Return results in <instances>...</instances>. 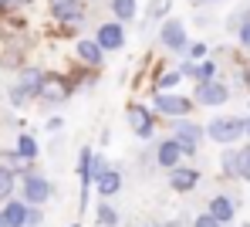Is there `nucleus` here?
I'll list each match as a JSON object with an SVG mask.
<instances>
[{
    "instance_id": "nucleus-39",
    "label": "nucleus",
    "mask_w": 250,
    "mask_h": 227,
    "mask_svg": "<svg viewBox=\"0 0 250 227\" xmlns=\"http://www.w3.org/2000/svg\"><path fill=\"white\" fill-rule=\"evenodd\" d=\"M3 10H7V3H3V0H0V14H3Z\"/></svg>"
},
{
    "instance_id": "nucleus-5",
    "label": "nucleus",
    "mask_w": 250,
    "mask_h": 227,
    "mask_svg": "<svg viewBox=\"0 0 250 227\" xmlns=\"http://www.w3.org/2000/svg\"><path fill=\"white\" fill-rule=\"evenodd\" d=\"M169 139L179 146L183 156H193L196 146H200V139H203V129H200L196 122H189V119H176V129H172V136H169Z\"/></svg>"
},
{
    "instance_id": "nucleus-2",
    "label": "nucleus",
    "mask_w": 250,
    "mask_h": 227,
    "mask_svg": "<svg viewBox=\"0 0 250 227\" xmlns=\"http://www.w3.org/2000/svg\"><path fill=\"white\" fill-rule=\"evenodd\" d=\"M91 183H95V190H98V197H115L119 190H122V173L119 170H112L102 156H95V163H91Z\"/></svg>"
},
{
    "instance_id": "nucleus-24",
    "label": "nucleus",
    "mask_w": 250,
    "mask_h": 227,
    "mask_svg": "<svg viewBox=\"0 0 250 227\" xmlns=\"http://www.w3.org/2000/svg\"><path fill=\"white\" fill-rule=\"evenodd\" d=\"M98 224L102 227H119V210L112 204H98Z\"/></svg>"
},
{
    "instance_id": "nucleus-23",
    "label": "nucleus",
    "mask_w": 250,
    "mask_h": 227,
    "mask_svg": "<svg viewBox=\"0 0 250 227\" xmlns=\"http://www.w3.org/2000/svg\"><path fill=\"white\" fill-rule=\"evenodd\" d=\"M216 78V65L213 61H196V71H193V82L203 85V82H213Z\"/></svg>"
},
{
    "instance_id": "nucleus-37",
    "label": "nucleus",
    "mask_w": 250,
    "mask_h": 227,
    "mask_svg": "<svg viewBox=\"0 0 250 227\" xmlns=\"http://www.w3.org/2000/svg\"><path fill=\"white\" fill-rule=\"evenodd\" d=\"M244 136H250V119H247V126H244Z\"/></svg>"
},
{
    "instance_id": "nucleus-26",
    "label": "nucleus",
    "mask_w": 250,
    "mask_h": 227,
    "mask_svg": "<svg viewBox=\"0 0 250 227\" xmlns=\"http://www.w3.org/2000/svg\"><path fill=\"white\" fill-rule=\"evenodd\" d=\"M237 177H244V180H250V146H244V149H237Z\"/></svg>"
},
{
    "instance_id": "nucleus-19",
    "label": "nucleus",
    "mask_w": 250,
    "mask_h": 227,
    "mask_svg": "<svg viewBox=\"0 0 250 227\" xmlns=\"http://www.w3.org/2000/svg\"><path fill=\"white\" fill-rule=\"evenodd\" d=\"M14 149H17V156H21V159H27V163H34V159H38V153H41V146H38L34 133H21Z\"/></svg>"
},
{
    "instance_id": "nucleus-30",
    "label": "nucleus",
    "mask_w": 250,
    "mask_h": 227,
    "mask_svg": "<svg viewBox=\"0 0 250 227\" xmlns=\"http://www.w3.org/2000/svg\"><path fill=\"white\" fill-rule=\"evenodd\" d=\"M223 170H227V177H237V153L233 149L223 153Z\"/></svg>"
},
{
    "instance_id": "nucleus-14",
    "label": "nucleus",
    "mask_w": 250,
    "mask_h": 227,
    "mask_svg": "<svg viewBox=\"0 0 250 227\" xmlns=\"http://www.w3.org/2000/svg\"><path fill=\"white\" fill-rule=\"evenodd\" d=\"M51 14H54L58 24H82V21H84V3H82V0H68V3L51 7Z\"/></svg>"
},
{
    "instance_id": "nucleus-10",
    "label": "nucleus",
    "mask_w": 250,
    "mask_h": 227,
    "mask_svg": "<svg viewBox=\"0 0 250 227\" xmlns=\"http://www.w3.org/2000/svg\"><path fill=\"white\" fill-rule=\"evenodd\" d=\"M200 105H223L227 98H230V91H227V85L223 82H203V85H196V95H193Z\"/></svg>"
},
{
    "instance_id": "nucleus-18",
    "label": "nucleus",
    "mask_w": 250,
    "mask_h": 227,
    "mask_svg": "<svg viewBox=\"0 0 250 227\" xmlns=\"http://www.w3.org/2000/svg\"><path fill=\"white\" fill-rule=\"evenodd\" d=\"M179 156H183V153H179V146H176L172 139H163V142L156 146V163H159L163 170H176V166H179Z\"/></svg>"
},
{
    "instance_id": "nucleus-12",
    "label": "nucleus",
    "mask_w": 250,
    "mask_h": 227,
    "mask_svg": "<svg viewBox=\"0 0 250 227\" xmlns=\"http://www.w3.org/2000/svg\"><path fill=\"white\" fill-rule=\"evenodd\" d=\"M196 183H200V170H193V166H176V170H169V186H172L176 193H189Z\"/></svg>"
},
{
    "instance_id": "nucleus-33",
    "label": "nucleus",
    "mask_w": 250,
    "mask_h": 227,
    "mask_svg": "<svg viewBox=\"0 0 250 227\" xmlns=\"http://www.w3.org/2000/svg\"><path fill=\"white\" fill-rule=\"evenodd\" d=\"M193 227H223V224H216V221H213L209 214H200V217L193 221Z\"/></svg>"
},
{
    "instance_id": "nucleus-41",
    "label": "nucleus",
    "mask_w": 250,
    "mask_h": 227,
    "mask_svg": "<svg viewBox=\"0 0 250 227\" xmlns=\"http://www.w3.org/2000/svg\"><path fill=\"white\" fill-rule=\"evenodd\" d=\"M71 227H82V224H71Z\"/></svg>"
},
{
    "instance_id": "nucleus-1",
    "label": "nucleus",
    "mask_w": 250,
    "mask_h": 227,
    "mask_svg": "<svg viewBox=\"0 0 250 227\" xmlns=\"http://www.w3.org/2000/svg\"><path fill=\"white\" fill-rule=\"evenodd\" d=\"M51 193H54V186L51 180L44 177V173H27V177H21V200L27 204V207H44L47 200H51Z\"/></svg>"
},
{
    "instance_id": "nucleus-13",
    "label": "nucleus",
    "mask_w": 250,
    "mask_h": 227,
    "mask_svg": "<svg viewBox=\"0 0 250 227\" xmlns=\"http://www.w3.org/2000/svg\"><path fill=\"white\" fill-rule=\"evenodd\" d=\"M91 163H95V149L91 146H82L78 153V177H82V210L88 204V190H91Z\"/></svg>"
},
{
    "instance_id": "nucleus-15",
    "label": "nucleus",
    "mask_w": 250,
    "mask_h": 227,
    "mask_svg": "<svg viewBox=\"0 0 250 227\" xmlns=\"http://www.w3.org/2000/svg\"><path fill=\"white\" fill-rule=\"evenodd\" d=\"M0 214H3V227H24V217H27V204L24 200H3L0 204Z\"/></svg>"
},
{
    "instance_id": "nucleus-25",
    "label": "nucleus",
    "mask_w": 250,
    "mask_h": 227,
    "mask_svg": "<svg viewBox=\"0 0 250 227\" xmlns=\"http://www.w3.org/2000/svg\"><path fill=\"white\" fill-rule=\"evenodd\" d=\"M183 82V75L179 71H166V75H159V82H156V91L163 95V91H169V89H176Z\"/></svg>"
},
{
    "instance_id": "nucleus-34",
    "label": "nucleus",
    "mask_w": 250,
    "mask_h": 227,
    "mask_svg": "<svg viewBox=\"0 0 250 227\" xmlns=\"http://www.w3.org/2000/svg\"><path fill=\"white\" fill-rule=\"evenodd\" d=\"M3 3H7V7H14V10H17V7H31V3H34V0H3Z\"/></svg>"
},
{
    "instance_id": "nucleus-9",
    "label": "nucleus",
    "mask_w": 250,
    "mask_h": 227,
    "mask_svg": "<svg viewBox=\"0 0 250 227\" xmlns=\"http://www.w3.org/2000/svg\"><path fill=\"white\" fill-rule=\"evenodd\" d=\"M128 126L139 139H152V133H156V119L146 105H128Z\"/></svg>"
},
{
    "instance_id": "nucleus-22",
    "label": "nucleus",
    "mask_w": 250,
    "mask_h": 227,
    "mask_svg": "<svg viewBox=\"0 0 250 227\" xmlns=\"http://www.w3.org/2000/svg\"><path fill=\"white\" fill-rule=\"evenodd\" d=\"M14 190H17V177H14L10 170H3V166H0V204H3V200H10V197H14Z\"/></svg>"
},
{
    "instance_id": "nucleus-20",
    "label": "nucleus",
    "mask_w": 250,
    "mask_h": 227,
    "mask_svg": "<svg viewBox=\"0 0 250 227\" xmlns=\"http://www.w3.org/2000/svg\"><path fill=\"white\" fill-rule=\"evenodd\" d=\"M135 10H139V3H135V0H112V14H115V21H119V24L132 21V17H135Z\"/></svg>"
},
{
    "instance_id": "nucleus-36",
    "label": "nucleus",
    "mask_w": 250,
    "mask_h": 227,
    "mask_svg": "<svg viewBox=\"0 0 250 227\" xmlns=\"http://www.w3.org/2000/svg\"><path fill=\"white\" fill-rule=\"evenodd\" d=\"M166 227H183V221H169V224Z\"/></svg>"
},
{
    "instance_id": "nucleus-42",
    "label": "nucleus",
    "mask_w": 250,
    "mask_h": 227,
    "mask_svg": "<svg viewBox=\"0 0 250 227\" xmlns=\"http://www.w3.org/2000/svg\"><path fill=\"white\" fill-rule=\"evenodd\" d=\"M146 227H156V224H146Z\"/></svg>"
},
{
    "instance_id": "nucleus-21",
    "label": "nucleus",
    "mask_w": 250,
    "mask_h": 227,
    "mask_svg": "<svg viewBox=\"0 0 250 227\" xmlns=\"http://www.w3.org/2000/svg\"><path fill=\"white\" fill-rule=\"evenodd\" d=\"M44 71L41 68H21V89H27L31 95H38V85H41Z\"/></svg>"
},
{
    "instance_id": "nucleus-17",
    "label": "nucleus",
    "mask_w": 250,
    "mask_h": 227,
    "mask_svg": "<svg viewBox=\"0 0 250 227\" xmlns=\"http://www.w3.org/2000/svg\"><path fill=\"white\" fill-rule=\"evenodd\" d=\"M0 166H3V170H10L14 177H27V173H34V163L21 159V156H17V149H0Z\"/></svg>"
},
{
    "instance_id": "nucleus-7",
    "label": "nucleus",
    "mask_w": 250,
    "mask_h": 227,
    "mask_svg": "<svg viewBox=\"0 0 250 227\" xmlns=\"http://www.w3.org/2000/svg\"><path fill=\"white\" fill-rule=\"evenodd\" d=\"M71 82L64 78V75H51V71H44L41 85H38V95H41L44 102H61V98H68L71 95Z\"/></svg>"
},
{
    "instance_id": "nucleus-29",
    "label": "nucleus",
    "mask_w": 250,
    "mask_h": 227,
    "mask_svg": "<svg viewBox=\"0 0 250 227\" xmlns=\"http://www.w3.org/2000/svg\"><path fill=\"white\" fill-rule=\"evenodd\" d=\"M41 224H44V210H41V207H27L24 227H41Z\"/></svg>"
},
{
    "instance_id": "nucleus-43",
    "label": "nucleus",
    "mask_w": 250,
    "mask_h": 227,
    "mask_svg": "<svg viewBox=\"0 0 250 227\" xmlns=\"http://www.w3.org/2000/svg\"><path fill=\"white\" fill-rule=\"evenodd\" d=\"M240 227H250V224H240Z\"/></svg>"
},
{
    "instance_id": "nucleus-32",
    "label": "nucleus",
    "mask_w": 250,
    "mask_h": 227,
    "mask_svg": "<svg viewBox=\"0 0 250 227\" xmlns=\"http://www.w3.org/2000/svg\"><path fill=\"white\" fill-rule=\"evenodd\" d=\"M186 51H189V61H200V58L207 54V45H189Z\"/></svg>"
},
{
    "instance_id": "nucleus-3",
    "label": "nucleus",
    "mask_w": 250,
    "mask_h": 227,
    "mask_svg": "<svg viewBox=\"0 0 250 227\" xmlns=\"http://www.w3.org/2000/svg\"><path fill=\"white\" fill-rule=\"evenodd\" d=\"M244 126L247 119H237V115H223V119H213L207 126V136L216 142V146H233L237 139L244 136Z\"/></svg>"
},
{
    "instance_id": "nucleus-8",
    "label": "nucleus",
    "mask_w": 250,
    "mask_h": 227,
    "mask_svg": "<svg viewBox=\"0 0 250 227\" xmlns=\"http://www.w3.org/2000/svg\"><path fill=\"white\" fill-rule=\"evenodd\" d=\"M95 45L102 47L105 54H108V51H122V47H125V27L119 24V21L102 24V27H98V34H95Z\"/></svg>"
},
{
    "instance_id": "nucleus-40",
    "label": "nucleus",
    "mask_w": 250,
    "mask_h": 227,
    "mask_svg": "<svg viewBox=\"0 0 250 227\" xmlns=\"http://www.w3.org/2000/svg\"><path fill=\"white\" fill-rule=\"evenodd\" d=\"M0 227H3V214H0Z\"/></svg>"
},
{
    "instance_id": "nucleus-31",
    "label": "nucleus",
    "mask_w": 250,
    "mask_h": 227,
    "mask_svg": "<svg viewBox=\"0 0 250 227\" xmlns=\"http://www.w3.org/2000/svg\"><path fill=\"white\" fill-rule=\"evenodd\" d=\"M240 45L250 47V14L244 17V27H240Z\"/></svg>"
},
{
    "instance_id": "nucleus-35",
    "label": "nucleus",
    "mask_w": 250,
    "mask_h": 227,
    "mask_svg": "<svg viewBox=\"0 0 250 227\" xmlns=\"http://www.w3.org/2000/svg\"><path fill=\"white\" fill-rule=\"evenodd\" d=\"M61 126H64V119H47V129H51V133H58Z\"/></svg>"
},
{
    "instance_id": "nucleus-28",
    "label": "nucleus",
    "mask_w": 250,
    "mask_h": 227,
    "mask_svg": "<svg viewBox=\"0 0 250 227\" xmlns=\"http://www.w3.org/2000/svg\"><path fill=\"white\" fill-rule=\"evenodd\" d=\"M31 98H34V95H31L27 89H21V85H14V89H10V105H17V109H21V105H27Z\"/></svg>"
},
{
    "instance_id": "nucleus-38",
    "label": "nucleus",
    "mask_w": 250,
    "mask_h": 227,
    "mask_svg": "<svg viewBox=\"0 0 250 227\" xmlns=\"http://www.w3.org/2000/svg\"><path fill=\"white\" fill-rule=\"evenodd\" d=\"M58 3H68V0H51V7H58Z\"/></svg>"
},
{
    "instance_id": "nucleus-11",
    "label": "nucleus",
    "mask_w": 250,
    "mask_h": 227,
    "mask_svg": "<svg viewBox=\"0 0 250 227\" xmlns=\"http://www.w3.org/2000/svg\"><path fill=\"white\" fill-rule=\"evenodd\" d=\"M75 54H78V61H82L84 68H102V61H105V51L95 45V38H78Z\"/></svg>"
},
{
    "instance_id": "nucleus-4",
    "label": "nucleus",
    "mask_w": 250,
    "mask_h": 227,
    "mask_svg": "<svg viewBox=\"0 0 250 227\" xmlns=\"http://www.w3.org/2000/svg\"><path fill=\"white\" fill-rule=\"evenodd\" d=\"M152 109L159 112V115H166V119H186L189 112H193V98H186V95H176V91H156L152 95Z\"/></svg>"
},
{
    "instance_id": "nucleus-27",
    "label": "nucleus",
    "mask_w": 250,
    "mask_h": 227,
    "mask_svg": "<svg viewBox=\"0 0 250 227\" xmlns=\"http://www.w3.org/2000/svg\"><path fill=\"white\" fill-rule=\"evenodd\" d=\"M166 10H169V0H149L146 17H149V21H159V17H166Z\"/></svg>"
},
{
    "instance_id": "nucleus-6",
    "label": "nucleus",
    "mask_w": 250,
    "mask_h": 227,
    "mask_svg": "<svg viewBox=\"0 0 250 227\" xmlns=\"http://www.w3.org/2000/svg\"><path fill=\"white\" fill-rule=\"evenodd\" d=\"M159 45L166 51H186L189 47V38H186V24L179 17H166L163 27H159Z\"/></svg>"
},
{
    "instance_id": "nucleus-16",
    "label": "nucleus",
    "mask_w": 250,
    "mask_h": 227,
    "mask_svg": "<svg viewBox=\"0 0 250 227\" xmlns=\"http://www.w3.org/2000/svg\"><path fill=\"white\" fill-rule=\"evenodd\" d=\"M207 214L216 221V224H230V221H233V214H237V204H233L230 197H223V193H220V197H213V200H209V210H207Z\"/></svg>"
}]
</instances>
